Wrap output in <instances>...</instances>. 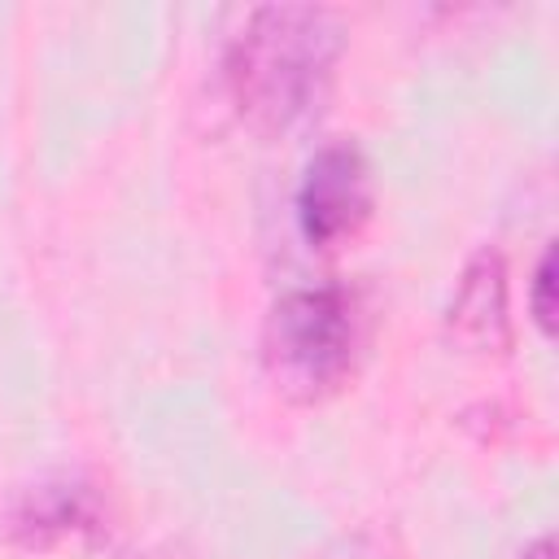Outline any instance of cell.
I'll return each mask as SVG.
<instances>
[{"instance_id": "obj_1", "label": "cell", "mask_w": 559, "mask_h": 559, "mask_svg": "<svg viewBox=\"0 0 559 559\" xmlns=\"http://www.w3.org/2000/svg\"><path fill=\"white\" fill-rule=\"evenodd\" d=\"M345 57V22L328 4H258L223 52V87L236 118L284 140L319 122Z\"/></svg>"}, {"instance_id": "obj_2", "label": "cell", "mask_w": 559, "mask_h": 559, "mask_svg": "<svg viewBox=\"0 0 559 559\" xmlns=\"http://www.w3.org/2000/svg\"><path fill=\"white\" fill-rule=\"evenodd\" d=\"M371 345L367 288L345 280L284 288L258 336L262 376L284 402L314 406L336 397Z\"/></svg>"}, {"instance_id": "obj_3", "label": "cell", "mask_w": 559, "mask_h": 559, "mask_svg": "<svg viewBox=\"0 0 559 559\" xmlns=\"http://www.w3.org/2000/svg\"><path fill=\"white\" fill-rule=\"evenodd\" d=\"M376 210V179L362 144L328 140L310 153L297 192H293V223L310 249H336L354 240Z\"/></svg>"}, {"instance_id": "obj_4", "label": "cell", "mask_w": 559, "mask_h": 559, "mask_svg": "<svg viewBox=\"0 0 559 559\" xmlns=\"http://www.w3.org/2000/svg\"><path fill=\"white\" fill-rule=\"evenodd\" d=\"M4 533L35 555L96 546L109 537V502L87 476H39L4 502Z\"/></svg>"}, {"instance_id": "obj_5", "label": "cell", "mask_w": 559, "mask_h": 559, "mask_svg": "<svg viewBox=\"0 0 559 559\" xmlns=\"http://www.w3.org/2000/svg\"><path fill=\"white\" fill-rule=\"evenodd\" d=\"M445 336L480 358L507 354L515 345L511 301H507V262L498 249L480 245L463 262L459 284L445 301Z\"/></svg>"}, {"instance_id": "obj_6", "label": "cell", "mask_w": 559, "mask_h": 559, "mask_svg": "<svg viewBox=\"0 0 559 559\" xmlns=\"http://www.w3.org/2000/svg\"><path fill=\"white\" fill-rule=\"evenodd\" d=\"M528 314L537 323L542 336L555 332V249L546 245L537 266H533V284H528Z\"/></svg>"}, {"instance_id": "obj_7", "label": "cell", "mask_w": 559, "mask_h": 559, "mask_svg": "<svg viewBox=\"0 0 559 559\" xmlns=\"http://www.w3.org/2000/svg\"><path fill=\"white\" fill-rule=\"evenodd\" d=\"M319 559H384V550H380V542L376 537H367V533H354V537H341L332 550H323Z\"/></svg>"}, {"instance_id": "obj_8", "label": "cell", "mask_w": 559, "mask_h": 559, "mask_svg": "<svg viewBox=\"0 0 559 559\" xmlns=\"http://www.w3.org/2000/svg\"><path fill=\"white\" fill-rule=\"evenodd\" d=\"M515 559H555V537L550 533H542V537H533Z\"/></svg>"}]
</instances>
